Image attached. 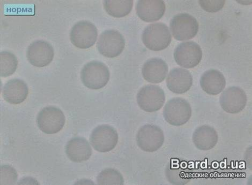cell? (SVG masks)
<instances>
[{
	"label": "cell",
	"instance_id": "603a6c76",
	"mask_svg": "<svg viewBox=\"0 0 252 185\" xmlns=\"http://www.w3.org/2000/svg\"><path fill=\"white\" fill-rule=\"evenodd\" d=\"M17 58L13 53L3 51L0 53V76L7 77L13 75L18 66Z\"/></svg>",
	"mask_w": 252,
	"mask_h": 185
},
{
	"label": "cell",
	"instance_id": "3957f363",
	"mask_svg": "<svg viewBox=\"0 0 252 185\" xmlns=\"http://www.w3.org/2000/svg\"><path fill=\"white\" fill-rule=\"evenodd\" d=\"M163 116L168 123L175 127L182 126L191 117V106L188 101L184 99L173 98L165 105Z\"/></svg>",
	"mask_w": 252,
	"mask_h": 185
},
{
	"label": "cell",
	"instance_id": "44dd1931",
	"mask_svg": "<svg viewBox=\"0 0 252 185\" xmlns=\"http://www.w3.org/2000/svg\"><path fill=\"white\" fill-rule=\"evenodd\" d=\"M171 162L167 165L165 169V176L168 181L173 185H185L190 179L189 176L187 165L179 164L177 160Z\"/></svg>",
	"mask_w": 252,
	"mask_h": 185
},
{
	"label": "cell",
	"instance_id": "30bf717a",
	"mask_svg": "<svg viewBox=\"0 0 252 185\" xmlns=\"http://www.w3.org/2000/svg\"><path fill=\"white\" fill-rule=\"evenodd\" d=\"M125 47L123 35L115 29H109L101 33L97 42V49L100 54L109 58L121 55Z\"/></svg>",
	"mask_w": 252,
	"mask_h": 185
},
{
	"label": "cell",
	"instance_id": "5b68a950",
	"mask_svg": "<svg viewBox=\"0 0 252 185\" xmlns=\"http://www.w3.org/2000/svg\"><path fill=\"white\" fill-rule=\"evenodd\" d=\"M65 118L62 110L57 107L46 106L42 109L37 117L39 129L42 132L53 134L60 132L63 128Z\"/></svg>",
	"mask_w": 252,
	"mask_h": 185
},
{
	"label": "cell",
	"instance_id": "d4e9b609",
	"mask_svg": "<svg viewBox=\"0 0 252 185\" xmlns=\"http://www.w3.org/2000/svg\"><path fill=\"white\" fill-rule=\"evenodd\" d=\"M17 173L13 167L2 165L1 167V185H14L17 181Z\"/></svg>",
	"mask_w": 252,
	"mask_h": 185
},
{
	"label": "cell",
	"instance_id": "e0dca14e",
	"mask_svg": "<svg viewBox=\"0 0 252 185\" xmlns=\"http://www.w3.org/2000/svg\"><path fill=\"white\" fill-rule=\"evenodd\" d=\"M169 68L166 63L159 58L148 59L142 69V76L146 81L152 83L163 81L167 75Z\"/></svg>",
	"mask_w": 252,
	"mask_h": 185
},
{
	"label": "cell",
	"instance_id": "7a4b0ae2",
	"mask_svg": "<svg viewBox=\"0 0 252 185\" xmlns=\"http://www.w3.org/2000/svg\"><path fill=\"white\" fill-rule=\"evenodd\" d=\"M110 71L106 65L99 61L87 63L81 72V80L86 87L92 89H99L109 81Z\"/></svg>",
	"mask_w": 252,
	"mask_h": 185
},
{
	"label": "cell",
	"instance_id": "ffe728a7",
	"mask_svg": "<svg viewBox=\"0 0 252 185\" xmlns=\"http://www.w3.org/2000/svg\"><path fill=\"white\" fill-rule=\"evenodd\" d=\"M200 85L203 91L211 95H217L224 90L226 80L220 71L209 70L204 73L200 79Z\"/></svg>",
	"mask_w": 252,
	"mask_h": 185
},
{
	"label": "cell",
	"instance_id": "277c9868",
	"mask_svg": "<svg viewBox=\"0 0 252 185\" xmlns=\"http://www.w3.org/2000/svg\"><path fill=\"white\" fill-rule=\"evenodd\" d=\"M137 146L144 152L153 153L163 146L165 137L163 130L155 125L146 124L136 134Z\"/></svg>",
	"mask_w": 252,
	"mask_h": 185
},
{
	"label": "cell",
	"instance_id": "7402d4cb",
	"mask_svg": "<svg viewBox=\"0 0 252 185\" xmlns=\"http://www.w3.org/2000/svg\"><path fill=\"white\" fill-rule=\"evenodd\" d=\"M104 6L108 14L114 17L121 18L128 15L130 13L133 7V1L131 0H107L104 1Z\"/></svg>",
	"mask_w": 252,
	"mask_h": 185
},
{
	"label": "cell",
	"instance_id": "2e32d148",
	"mask_svg": "<svg viewBox=\"0 0 252 185\" xmlns=\"http://www.w3.org/2000/svg\"><path fill=\"white\" fill-rule=\"evenodd\" d=\"M65 153L73 162L81 163L91 158L92 149L85 138L77 136L68 142L65 146Z\"/></svg>",
	"mask_w": 252,
	"mask_h": 185
},
{
	"label": "cell",
	"instance_id": "484cf974",
	"mask_svg": "<svg viewBox=\"0 0 252 185\" xmlns=\"http://www.w3.org/2000/svg\"><path fill=\"white\" fill-rule=\"evenodd\" d=\"M201 7L203 10L209 13L218 12L223 8L225 1H199Z\"/></svg>",
	"mask_w": 252,
	"mask_h": 185
},
{
	"label": "cell",
	"instance_id": "9c48e42d",
	"mask_svg": "<svg viewBox=\"0 0 252 185\" xmlns=\"http://www.w3.org/2000/svg\"><path fill=\"white\" fill-rule=\"evenodd\" d=\"M118 138L116 129L105 124L99 125L93 131L90 141L95 151L107 153L116 147Z\"/></svg>",
	"mask_w": 252,
	"mask_h": 185
},
{
	"label": "cell",
	"instance_id": "8fae6325",
	"mask_svg": "<svg viewBox=\"0 0 252 185\" xmlns=\"http://www.w3.org/2000/svg\"><path fill=\"white\" fill-rule=\"evenodd\" d=\"M202 57L200 46L194 41L184 42L179 44L174 52V58L180 66L193 68L200 63Z\"/></svg>",
	"mask_w": 252,
	"mask_h": 185
},
{
	"label": "cell",
	"instance_id": "6da1fadb",
	"mask_svg": "<svg viewBox=\"0 0 252 185\" xmlns=\"http://www.w3.org/2000/svg\"><path fill=\"white\" fill-rule=\"evenodd\" d=\"M142 39L148 49L159 51L165 50L170 45L172 36L169 27L165 24L157 23L145 28Z\"/></svg>",
	"mask_w": 252,
	"mask_h": 185
},
{
	"label": "cell",
	"instance_id": "52a82bcc",
	"mask_svg": "<svg viewBox=\"0 0 252 185\" xmlns=\"http://www.w3.org/2000/svg\"><path fill=\"white\" fill-rule=\"evenodd\" d=\"M165 101V93L157 85L143 86L137 95L138 105L141 109L148 112L158 111L163 107Z\"/></svg>",
	"mask_w": 252,
	"mask_h": 185
},
{
	"label": "cell",
	"instance_id": "4fadbf2b",
	"mask_svg": "<svg viewBox=\"0 0 252 185\" xmlns=\"http://www.w3.org/2000/svg\"><path fill=\"white\" fill-rule=\"evenodd\" d=\"M247 94L242 88L237 86L227 88L220 98L222 109L231 114L241 112L247 106Z\"/></svg>",
	"mask_w": 252,
	"mask_h": 185
},
{
	"label": "cell",
	"instance_id": "5bb4252c",
	"mask_svg": "<svg viewBox=\"0 0 252 185\" xmlns=\"http://www.w3.org/2000/svg\"><path fill=\"white\" fill-rule=\"evenodd\" d=\"M193 84V77L187 69L178 68L171 70L167 76L166 85L176 94H184L189 90Z\"/></svg>",
	"mask_w": 252,
	"mask_h": 185
},
{
	"label": "cell",
	"instance_id": "cb8c5ba5",
	"mask_svg": "<svg viewBox=\"0 0 252 185\" xmlns=\"http://www.w3.org/2000/svg\"><path fill=\"white\" fill-rule=\"evenodd\" d=\"M98 185H122L124 180L122 175L113 169H106L102 171L97 178Z\"/></svg>",
	"mask_w": 252,
	"mask_h": 185
},
{
	"label": "cell",
	"instance_id": "ba28073f",
	"mask_svg": "<svg viewBox=\"0 0 252 185\" xmlns=\"http://www.w3.org/2000/svg\"><path fill=\"white\" fill-rule=\"evenodd\" d=\"M97 37V27L92 22L87 21L76 23L70 33L72 44L81 49H87L94 46Z\"/></svg>",
	"mask_w": 252,
	"mask_h": 185
},
{
	"label": "cell",
	"instance_id": "7c38bea8",
	"mask_svg": "<svg viewBox=\"0 0 252 185\" xmlns=\"http://www.w3.org/2000/svg\"><path fill=\"white\" fill-rule=\"evenodd\" d=\"M55 56L52 46L44 40H36L30 45L27 51L28 61L33 66L43 68L49 65Z\"/></svg>",
	"mask_w": 252,
	"mask_h": 185
},
{
	"label": "cell",
	"instance_id": "9a60e30c",
	"mask_svg": "<svg viewBox=\"0 0 252 185\" xmlns=\"http://www.w3.org/2000/svg\"><path fill=\"white\" fill-rule=\"evenodd\" d=\"M166 7L163 1L141 0L136 4V13L140 19L146 22L159 20L163 16Z\"/></svg>",
	"mask_w": 252,
	"mask_h": 185
},
{
	"label": "cell",
	"instance_id": "d6986e66",
	"mask_svg": "<svg viewBox=\"0 0 252 185\" xmlns=\"http://www.w3.org/2000/svg\"><path fill=\"white\" fill-rule=\"evenodd\" d=\"M29 94L27 83L19 79H13L5 83L3 89V97L10 104L19 105L25 101Z\"/></svg>",
	"mask_w": 252,
	"mask_h": 185
},
{
	"label": "cell",
	"instance_id": "8992f818",
	"mask_svg": "<svg viewBox=\"0 0 252 185\" xmlns=\"http://www.w3.org/2000/svg\"><path fill=\"white\" fill-rule=\"evenodd\" d=\"M170 29L176 40L185 41L196 36L199 31V23L193 16L181 13L174 16L170 22Z\"/></svg>",
	"mask_w": 252,
	"mask_h": 185
},
{
	"label": "cell",
	"instance_id": "ac0fdd59",
	"mask_svg": "<svg viewBox=\"0 0 252 185\" xmlns=\"http://www.w3.org/2000/svg\"><path fill=\"white\" fill-rule=\"evenodd\" d=\"M192 140L195 147L201 151H209L218 144L219 135L217 131L211 126L204 125L194 131Z\"/></svg>",
	"mask_w": 252,
	"mask_h": 185
}]
</instances>
